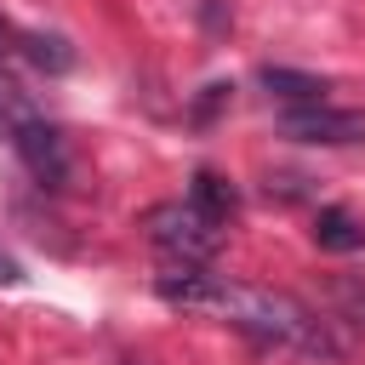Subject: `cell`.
<instances>
[{"label":"cell","mask_w":365,"mask_h":365,"mask_svg":"<svg viewBox=\"0 0 365 365\" xmlns=\"http://www.w3.org/2000/svg\"><path fill=\"white\" fill-rule=\"evenodd\" d=\"M217 314H228V325H240L245 336L274 342V348H302V354H325V359L342 354V342L331 336V325L314 308H302L297 297H285V291H262V285H234L228 279Z\"/></svg>","instance_id":"obj_1"},{"label":"cell","mask_w":365,"mask_h":365,"mask_svg":"<svg viewBox=\"0 0 365 365\" xmlns=\"http://www.w3.org/2000/svg\"><path fill=\"white\" fill-rule=\"evenodd\" d=\"M148 240H154L171 262L205 268V262L222 251V222H211L194 200H171V205H154V211H148Z\"/></svg>","instance_id":"obj_2"},{"label":"cell","mask_w":365,"mask_h":365,"mask_svg":"<svg viewBox=\"0 0 365 365\" xmlns=\"http://www.w3.org/2000/svg\"><path fill=\"white\" fill-rule=\"evenodd\" d=\"M279 131L291 143H319V148H342V143H365V108H331V103H308V108H285Z\"/></svg>","instance_id":"obj_3"},{"label":"cell","mask_w":365,"mask_h":365,"mask_svg":"<svg viewBox=\"0 0 365 365\" xmlns=\"http://www.w3.org/2000/svg\"><path fill=\"white\" fill-rule=\"evenodd\" d=\"M11 143H17L23 165H29L40 182L57 188V182L68 177V143H63L57 125H46V120H17V125H11Z\"/></svg>","instance_id":"obj_4"},{"label":"cell","mask_w":365,"mask_h":365,"mask_svg":"<svg viewBox=\"0 0 365 365\" xmlns=\"http://www.w3.org/2000/svg\"><path fill=\"white\" fill-rule=\"evenodd\" d=\"M222 291H228L222 274H205V268H188V262H171V268L154 279V297H160V302L194 308V314H217V308H222Z\"/></svg>","instance_id":"obj_5"},{"label":"cell","mask_w":365,"mask_h":365,"mask_svg":"<svg viewBox=\"0 0 365 365\" xmlns=\"http://www.w3.org/2000/svg\"><path fill=\"white\" fill-rule=\"evenodd\" d=\"M17 57H29L46 74H68L74 68V46L63 34H40V29H17Z\"/></svg>","instance_id":"obj_6"},{"label":"cell","mask_w":365,"mask_h":365,"mask_svg":"<svg viewBox=\"0 0 365 365\" xmlns=\"http://www.w3.org/2000/svg\"><path fill=\"white\" fill-rule=\"evenodd\" d=\"M314 240H319L325 251H365V222H359L354 211H342V205H325V211L314 217Z\"/></svg>","instance_id":"obj_7"},{"label":"cell","mask_w":365,"mask_h":365,"mask_svg":"<svg viewBox=\"0 0 365 365\" xmlns=\"http://www.w3.org/2000/svg\"><path fill=\"white\" fill-rule=\"evenodd\" d=\"M188 200H194V205H200L211 222H228V217H234V205H240V194H234V182H228L222 171H194Z\"/></svg>","instance_id":"obj_8"},{"label":"cell","mask_w":365,"mask_h":365,"mask_svg":"<svg viewBox=\"0 0 365 365\" xmlns=\"http://www.w3.org/2000/svg\"><path fill=\"white\" fill-rule=\"evenodd\" d=\"M262 86H268V97H279V103H291V108L325 103V80L297 74V68H262Z\"/></svg>","instance_id":"obj_9"},{"label":"cell","mask_w":365,"mask_h":365,"mask_svg":"<svg viewBox=\"0 0 365 365\" xmlns=\"http://www.w3.org/2000/svg\"><path fill=\"white\" fill-rule=\"evenodd\" d=\"M6 57H17V29L0 17V63H6Z\"/></svg>","instance_id":"obj_10"},{"label":"cell","mask_w":365,"mask_h":365,"mask_svg":"<svg viewBox=\"0 0 365 365\" xmlns=\"http://www.w3.org/2000/svg\"><path fill=\"white\" fill-rule=\"evenodd\" d=\"M0 137H6V108H0Z\"/></svg>","instance_id":"obj_11"}]
</instances>
